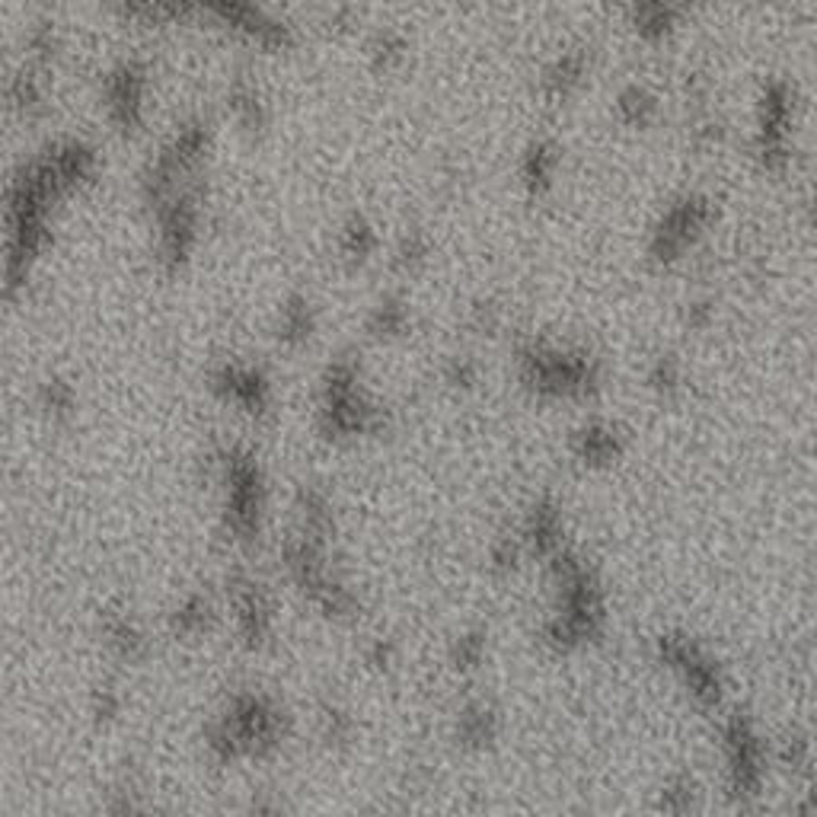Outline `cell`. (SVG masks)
<instances>
[{
  "label": "cell",
  "instance_id": "cell-1",
  "mask_svg": "<svg viewBox=\"0 0 817 817\" xmlns=\"http://www.w3.org/2000/svg\"><path fill=\"white\" fill-rule=\"evenodd\" d=\"M112 10L134 26H182L204 20L262 51L294 46V26L259 0H112Z\"/></svg>",
  "mask_w": 817,
  "mask_h": 817
},
{
  "label": "cell",
  "instance_id": "cell-2",
  "mask_svg": "<svg viewBox=\"0 0 817 817\" xmlns=\"http://www.w3.org/2000/svg\"><path fill=\"white\" fill-rule=\"evenodd\" d=\"M284 738V715L259 693H240L224 718L208 728V750L218 764L236 757H265Z\"/></svg>",
  "mask_w": 817,
  "mask_h": 817
},
{
  "label": "cell",
  "instance_id": "cell-3",
  "mask_svg": "<svg viewBox=\"0 0 817 817\" xmlns=\"http://www.w3.org/2000/svg\"><path fill=\"white\" fill-rule=\"evenodd\" d=\"M320 425L330 437H355L381 428V412L364 396L352 357L335 361L323 381Z\"/></svg>",
  "mask_w": 817,
  "mask_h": 817
},
{
  "label": "cell",
  "instance_id": "cell-4",
  "mask_svg": "<svg viewBox=\"0 0 817 817\" xmlns=\"http://www.w3.org/2000/svg\"><path fill=\"white\" fill-rule=\"evenodd\" d=\"M521 377L543 396H582L597 386V364L578 352L531 345L521 352Z\"/></svg>",
  "mask_w": 817,
  "mask_h": 817
},
{
  "label": "cell",
  "instance_id": "cell-5",
  "mask_svg": "<svg viewBox=\"0 0 817 817\" xmlns=\"http://www.w3.org/2000/svg\"><path fill=\"white\" fill-rule=\"evenodd\" d=\"M224 495H228V527L240 543H253L262 531V508H265V485L262 470L253 454L233 447L221 457Z\"/></svg>",
  "mask_w": 817,
  "mask_h": 817
},
{
  "label": "cell",
  "instance_id": "cell-6",
  "mask_svg": "<svg viewBox=\"0 0 817 817\" xmlns=\"http://www.w3.org/2000/svg\"><path fill=\"white\" fill-rule=\"evenodd\" d=\"M148 100H151V71L144 61L128 58L102 77V109L109 125L119 134H138L144 128Z\"/></svg>",
  "mask_w": 817,
  "mask_h": 817
},
{
  "label": "cell",
  "instance_id": "cell-7",
  "mask_svg": "<svg viewBox=\"0 0 817 817\" xmlns=\"http://www.w3.org/2000/svg\"><path fill=\"white\" fill-rule=\"evenodd\" d=\"M706 224H709V204L703 199L689 195L684 202L670 204L662 224L652 233V259L662 265L684 259L696 246V240L703 236Z\"/></svg>",
  "mask_w": 817,
  "mask_h": 817
},
{
  "label": "cell",
  "instance_id": "cell-8",
  "mask_svg": "<svg viewBox=\"0 0 817 817\" xmlns=\"http://www.w3.org/2000/svg\"><path fill=\"white\" fill-rule=\"evenodd\" d=\"M211 386L224 403L243 408L250 415H265L272 406V383L265 377V371L255 364L228 361L211 374Z\"/></svg>",
  "mask_w": 817,
  "mask_h": 817
},
{
  "label": "cell",
  "instance_id": "cell-9",
  "mask_svg": "<svg viewBox=\"0 0 817 817\" xmlns=\"http://www.w3.org/2000/svg\"><path fill=\"white\" fill-rule=\"evenodd\" d=\"M230 604H233V619H236L240 638L250 648H259L272 633V607H269V597H265L262 585L246 578V575H236L230 585Z\"/></svg>",
  "mask_w": 817,
  "mask_h": 817
},
{
  "label": "cell",
  "instance_id": "cell-10",
  "mask_svg": "<svg viewBox=\"0 0 817 817\" xmlns=\"http://www.w3.org/2000/svg\"><path fill=\"white\" fill-rule=\"evenodd\" d=\"M629 13H633L636 32L645 42H662L684 20V3L680 0H629Z\"/></svg>",
  "mask_w": 817,
  "mask_h": 817
},
{
  "label": "cell",
  "instance_id": "cell-11",
  "mask_svg": "<svg viewBox=\"0 0 817 817\" xmlns=\"http://www.w3.org/2000/svg\"><path fill=\"white\" fill-rule=\"evenodd\" d=\"M587 71H591V61H587L585 51H562L543 74V90L553 100H568L572 93L582 90Z\"/></svg>",
  "mask_w": 817,
  "mask_h": 817
},
{
  "label": "cell",
  "instance_id": "cell-12",
  "mask_svg": "<svg viewBox=\"0 0 817 817\" xmlns=\"http://www.w3.org/2000/svg\"><path fill=\"white\" fill-rule=\"evenodd\" d=\"M316 332V306L304 294L288 297L279 313V342L288 349H301Z\"/></svg>",
  "mask_w": 817,
  "mask_h": 817
},
{
  "label": "cell",
  "instance_id": "cell-13",
  "mask_svg": "<svg viewBox=\"0 0 817 817\" xmlns=\"http://www.w3.org/2000/svg\"><path fill=\"white\" fill-rule=\"evenodd\" d=\"M228 109L230 115H233V122L243 128V131H262V128H265V119H269L265 100H262L259 87H255L250 77H236V80L230 83Z\"/></svg>",
  "mask_w": 817,
  "mask_h": 817
},
{
  "label": "cell",
  "instance_id": "cell-14",
  "mask_svg": "<svg viewBox=\"0 0 817 817\" xmlns=\"http://www.w3.org/2000/svg\"><path fill=\"white\" fill-rule=\"evenodd\" d=\"M377 250H381V236H377L374 224H367L364 218H352V221H345V228L339 230V255L349 265H364Z\"/></svg>",
  "mask_w": 817,
  "mask_h": 817
},
{
  "label": "cell",
  "instance_id": "cell-15",
  "mask_svg": "<svg viewBox=\"0 0 817 817\" xmlns=\"http://www.w3.org/2000/svg\"><path fill=\"white\" fill-rule=\"evenodd\" d=\"M556 170H559V151L546 141H536L531 144V151L524 153V163H521V176L527 182L531 192H543L553 185L556 179Z\"/></svg>",
  "mask_w": 817,
  "mask_h": 817
},
{
  "label": "cell",
  "instance_id": "cell-16",
  "mask_svg": "<svg viewBox=\"0 0 817 817\" xmlns=\"http://www.w3.org/2000/svg\"><path fill=\"white\" fill-rule=\"evenodd\" d=\"M10 105L20 115H36L46 105V71L23 64V71L10 83Z\"/></svg>",
  "mask_w": 817,
  "mask_h": 817
},
{
  "label": "cell",
  "instance_id": "cell-17",
  "mask_svg": "<svg viewBox=\"0 0 817 817\" xmlns=\"http://www.w3.org/2000/svg\"><path fill=\"white\" fill-rule=\"evenodd\" d=\"M105 642L125 662H138L148 652V638H144V633L128 616H109L105 619Z\"/></svg>",
  "mask_w": 817,
  "mask_h": 817
},
{
  "label": "cell",
  "instance_id": "cell-18",
  "mask_svg": "<svg viewBox=\"0 0 817 817\" xmlns=\"http://www.w3.org/2000/svg\"><path fill=\"white\" fill-rule=\"evenodd\" d=\"M616 112H619V119H623L626 125L645 128L658 119V100H655L648 90H642V87H629V90L619 93Z\"/></svg>",
  "mask_w": 817,
  "mask_h": 817
},
{
  "label": "cell",
  "instance_id": "cell-19",
  "mask_svg": "<svg viewBox=\"0 0 817 817\" xmlns=\"http://www.w3.org/2000/svg\"><path fill=\"white\" fill-rule=\"evenodd\" d=\"M367 330L374 332L377 339H393V335H403L408 330V306L400 297H386L381 304L371 310L367 316Z\"/></svg>",
  "mask_w": 817,
  "mask_h": 817
},
{
  "label": "cell",
  "instance_id": "cell-20",
  "mask_svg": "<svg viewBox=\"0 0 817 817\" xmlns=\"http://www.w3.org/2000/svg\"><path fill=\"white\" fill-rule=\"evenodd\" d=\"M367 58L377 71H396L406 61V39L393 29H381L367 42Z\"/></svg>",
  "mask_w": 817,
  "mask_h": 817
},
{
  "label": "cell",
  "instance_id": "cell-21",
  "mask_svg": "<svg viewBox=\"0 0 817 817\" xmlns=\"http://www.w3.org/2000/svg\"><path fill=\"white\" fill-rule=\"evenodd\" d=\"M211 623V604L204 601L202 594H192L179 604V611L173 613V633L182 638L202 636Z\"/></svg>",
  "mask_w": 817,
  "mask_h": 817
},
{
  "label": "cell",
  "instance_id": "cell-22",
  "mask_svg": "<svg viewBox=\"0 0 817 817\" xmlns=\"http://www.w3.org/2000/svg\"><path fill=\"white\" fill-rule=\"evenodd\" d=\"M616 454H619V437L611 428L594 425V428H585L578 434V457L585 463H607Z\"/></svg>",
  "mask_w": 817,
  "mask_h": 817
},
{
  "label": "cell",
  "instance_id": "cell-23",
  "mask_svg": "<svg viewBox=\"0 0 817 817\" xmlns=\"http://www.w3.org/2000/svg\"><path fill=\"white\" fill-rule=\"evenodd\" d=\"M492 735H495V715L485 706H470L460 715V738L466 744H485L492 740Z\"/></svg>",
  "mask_w": 817,
  "mask_h": 817
},
{
  "label": "cell",
  "instance_id": "cell-24",
  "mask_svg": "<svg viewBox=\"0 0 817 817\" xmlns=\"http://www.w3.org/2000/svg\"><path fill=\"white\" fill-rule=\"evenodd\" d=\"M428 259V240H425V233H418V230H408L406 236L396 243V253H393V265L400 269V272H408V269H415V265H422Z\"/></svg>",
  "mask_w": 817,
  "mask_h": 817
},
{
  "label": "cell",
  "instance_id": "cell-25",
  "mask_svg": "<svg viewBox=\"0 0 817 817\" xmlns=\"http://www.w3.org/2000/svg\"><path fill=\"white\" fill-rule=\"evenodd\" d=\"M42 408L49 412V415H68L71 408H74L77 403V396H74V386L71 383H64V381H49L46 386H42Z\"/></svg>",
  "mask_w": 817,
  "mask_h": 817
},
{
  "label": "cell",
  "instance_id": "cell-26",
  "mask_svg": "<svg viewBox=\"0 0 817 817\" xmlns=\"http://www.w3.org/2000/svg\"><path fill=\"white\" fill-rule=\"evenodd\" d=\"M320 722H323V738L330 740V744H342V740H349V735H352V718L342 713V709H335V706H326L323 715H320Z\"/></svg>",
  "mask_w": 817,
  "mask_h": 817
},
{
  "label": "cell",
  "instance_id": "cell-27",
  "mask_svg": "<svg viewBox=\"0 0 817 817\" xmlns=\"http://www.w3.org/2000/svg\"><path fill=\"white\" fill-rule=\"evenodd\" d=\"M480 655H483V638H480V636L460 638L457 662L463 664V667H473V664L480 662Z\"/></svg>",
  "mask_w": 817,
  "mask_h": 817
},
{
  "label": "cell",
  "instance_id": "cell-28",
  "mask_svg": "<svg viewBox=\"0 0 817 817\" xmlns=\"http://www.w3.org/2000/svg\"><path fill=\"white\" fill-rule=\"evenodd\" d=\"M652 383H655L658 390H670V386L677 383V367H674V361L662 357V361L655 364V371H652Z\"/></svg>",
  "mask_w": 817,
  "mask_h": 817
},
{
  "label": "cell",
  "instance_id": "cell-29",
  "mask_svg": "<svg viewBox=\"0 0 817 817\" xmlns=\"http://www.w3.org/2000/svg\"><path fill=\"white\" fill-rule=\"evenodd\" d=\"M447 381L454 383V386H470V383L476 381V367L470 361H454L447 367Z\"/></svg>",
  "mask_w": 817,
  "mask_h": 817
},
{
  "label": "cell",
  "instance_id": "cell-30",
  "mask_svg": "<svg viewBox=\"0 0 817 817\" xmlns=\"http://www.w3.org/2000/svg\"><path fill=\"white\" fill-rule=\"evenodd\" d=\"M115 713H119V696H115V693H109V689L97 693V699H93V715L109 722V718H112Z\"/></svg>",
  "mask_w": 817,
  "mask_h": 817
}]
</instances>
